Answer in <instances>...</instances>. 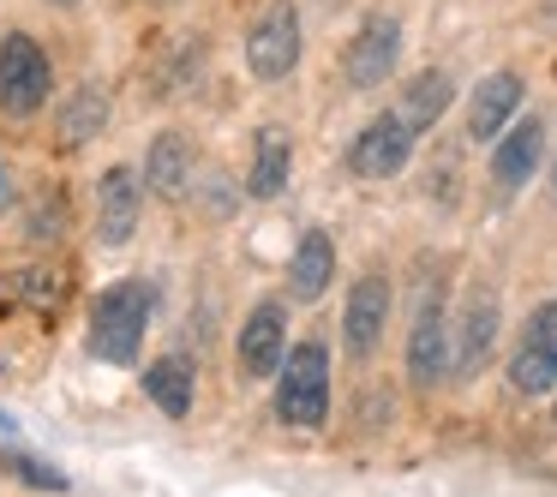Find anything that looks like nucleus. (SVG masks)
Listing matches in <instances>:
<instances>
[{"label":"nucleus","mask_w":557,"mask_h":497,"mask_svg":"<svg viewBox=\"0 0 557 497\" xmlns=\"http://www.w3.org/2000/svg\"><path fill=\"white\" fill-rule=\"evenodd\" d=\"M138 210H145V186L133 169H109L97 181V240L102 246H126L138 228Z\"/></svg>","instance_id":"9b49d317"},{"label":"nucleus","mask_w":557,"mask_h":497,"mask_svg":"<svg viewBox=\"0 0 557 497\" xmlns=\"http://www.w3.org/2000/svg\"><path fill=\"white\" fill-rule=\"evenodd\" d=\"M330 276H336V246H330L324 228H306L300 246H294V258H288V294L312 306V300H324Z\"/></svg>","instance_id":"2eb2a0df"},{"label":"nucleus","mask_w":557,"mask_h":497,"mask_svg":"<svg viewBox=\"0 0 557 497\" xmlns=\"http://www.w3.org/2000/svg\"><path fill=\"white\" fill-rule=\"evenodd\" d=\"M521 73H492L480 90L468 97V138L473 145H497V138L509 133V121H516L521 109Z\"/></svg>","instance_id":"f8f14e48"},{"label":"nucleus","mask_w":557,"mask_h":497,"mask_svg":"<svg viewBox=\"0 0 557 497\" xmlns=\"http://www.w3.org/2000/svg\"><path fill=\"white\" fill-rule=\"evenodd\" d=\"M497 341V294H468L456 318V372H480Z\"/></svg>","instance_id":"dca6fc26"},{"label":"nucleus","mask_w":557,"mask_h":497,"mask_svg":"<svg viewBox=\"0 0 557 497\" xmlns=\"http://www.w3.org/2000/svg\"><path fill=\"white\" fill-rule=\"evenodd\" d=\"M0 204H13V169L0 162Z\"/></svg>","instance_id":"5701e85b"},{"label":"nucleus","mask_w":557,"mask_h":497,"mask_svg":"<svg viewBox=\"0 0 557 497\" xmlns=\"http://www.w3.org/2000/svg\"><path fill=\"white\" fill-rule=\"evenodd\" d=\"M61 222H66V216H61V204H49V210H30V228H25V234H30L37 246H42V240H61Z\"/></svg>","instance_id":"4be33fe9"},{"label":"nucleus","mask_w":557,"mask_h":497,"mask_svg":"<svg viewBox=\"0 0 557 497\" xmlns=\"http://www.w3.org/2000/svg\"><path fill=\"white\" fill-rule=\"evenodd\" d=\"M540 162H545V121L528 114V121H516L492 145V181L504 186V192H516V186H528L533 174H540Z\"/></svg>","instance_id":"ddd939ff"},{"label":"nucleus","mask_w":557,"mask_h":497,"mask_svg":"<svg viewBox=\"0 0 557 497\" xmlns=\"http://www.w3.org/2000/svg\"><path fill=\"white\" fill-rule=\"evenodd\" d=\"M552 420H557V413H552Z\"/></svg>","instance_id":"393cba45"},{"label":"nucleus","mask_w":557,"mask_h":497,"mask_svg":"<svg viewBox=\"0 0 557 497\" xmlns=\"http://www.w3.org/2000/svg\"><path fill=\"white\" fill-rule=\"evenodd\" d=\"M246 66L264 85H276V78H288L300 66V13H294L288 0H270L264 13L252 18V30H246Z\"/></svg>","instance_id":"20e7f679"},{"label":"nucleus","mask_w":557,"mask_h":497,"mask_svg":"<svg viewBox=\"0 0 557 497\" xmlns=\"http://www.w3.org/2000/svg\"><path fill=\"white\" fill-rule=\"evenodd\" d=\"M234 360H240V377H270L288 360V306L282 300H258L240 324V341H234Z\"/></svg>","instance_id":"423d86ee"},{"label":"nucleus","mask_w":557,"mask_h":497,"mask_svg":"<svg viewBox=\"0 0 557 497\" xmlns=\"http://www.w3.org/2000/svg\"><path fill=\"white\" fill-rule=\"evenodd\" d=\"M49 85H54V66L42 54V42L25 37V30H7L0 37V114L30 121L49 102Z\"/></svg>","instance_id":"7ed1b4c3"},{"label":"nucleus","mask_w":557,"mask_h":497,"mask_svg":"<svg viewBox=\"0 0 557 497\" xmlns=\"http://www.w3.org/2000/svg\"><path fill=\"white\" fill-rule=\"evenodd\" d=\"M49 7H78V0H49Z\"/></svg>","instance_id":"b1692460"},{"label":"nucleus","mask_w":557,"mask_h":497,"mask_svg":"<svg viewBox=\"0 0 557 497\" xmlns=\"http://www.w3.org/2000/svg\"><path fill=\"white\" fill-rule=\"evenodd\" d=\"M401 61V25L389 13H372L360 25V37L348 42V61H342V73H348L354 90H377L389 73H396Z\"/></svg>","instance_id":"6e6552de"},{"label":"nucleus","mask_w":557,"mask_h":497,"mask_svg":"<svg viewBox=\"0 0 557 497\" xmlns=\"http://www.w3.org/2000/svg\"><path fill=\"white\" fill-rule=\"evenodd\" d=\"M449 97H456V90H449V73H420L408 85V97H401V121H408L413 133H425V126H437V114L449 109Z\"/></svg>","instance_id":"aec40b11"},{"label":"nucleus","mask_w":557,"mask_h":497,"mask_svg":"<svg viewBox=\"0 0 557 497\" xmlns=\"http://www.w3.org/2000/svg\"><path fill=\"white\" fill-rule=\"evenodd\" d=\"M509 384H516L521 396H545V389L557 384V300H545L540 312L528 318L521 348H516V360H509Z\"/></svg>","instance_id":"0eeeda50"},{"label":"nucleus","mask_w":557,"mask_h":497,"mask_svg":"<svg viewBox=\"0 0 557 497\" xmlns=\"http://www.w3.org/2000/svg\"><path fill=\"white\" fill-rule=\"evenodd\" d=\"M294 174V145L282 126H264L252 145V169H246V192L252 198H282V186H288Z\"/></svg>","instance_id":"f3484780"},{"label":"nucleus","mask_w":557,"mask_h":497,"mask_svg":"<svg viewBox=\"0 0 557 497\" xmlns=\"http://www.w3.org/2000/svg\"><path fill=\"white\" fill-rule=\"evenodd\" d=\"M145 330H150V288L145 282H114V288L97 294V306H90V353L97 360L138 365Z\"/></svg>","instance_id":"f257e3e1"},{"label":"nucleus","mask_w":557,"mask_h":497,"mask_svg":"<svg viewBox=\"0 0 557 497\" xmlns=\"http://www.w3.org/2000/svg\"><path fill=\"white\" fill-rule=\"evenodd\" d=\"M276 413L288 425H300V432L330 420V353L318 341L288 348V360L276 372Z\"/></svg>","instance_id":"f03ea898"},{"label":"nucleus","mask_w":557,"mask_h":497,"mask_svg":"<svg viewBox=\"0 0 557 497\" xmlns=\"http://www.w3.org/2000/svg\"><path fill=\"white\" fill-rule=\"evenodd\" d=\"M145 396L157 401L169 420H186V413H193V396H198L193 365H186L181 353H162V360H150V365H145Z\"/></svg>","instance_id":"a211bd4d"},{"label":"nucleus","mask_w":557,"mask_h":497,"mask_svg":"<svg viewBox=\"0 0 557 497\" xmlns=\"http://www.w3.org/2000/svg\"><path fill=\"white\" fill-rule=\"evenodd\" d=\"M0 468L13 473V480H25V485H42V492H66V473L49 468V461H37V456H18V449H7V456H0Z\"/></svg>","instance_id":"412c9836"},{"label":"nucleus","mask_w":557,"mask_h":497,"mask_svg":"<svg viewBox=\"0 0 557 497\" xmlns=\"http://www.w3.org/2000/svg\"><path fill=\"white\" fill-rule=\"evenodd\" d=\"M193 169H198V157L186 133H157V145L145 150V186L157 198H181L193 186Z\"/></svg>","instance_id":"4468645a"},{"label":"nucleus","mask_w":557,"mask_h":497,"mask_svg":"<svg viewBox=\"0 0 557 497\" xmlns=\"http://www.w3.org/2000/svg\"><path fill=\"white\" fill-rule=\"evenodd\" d=\"M109 126V90L102 85H78L73 102L61 109V145H90Z\"/></svg>","instance_id":"6ab92c4d"},{"label":"nucleus","mask_w":557,"mask_h":497,"mask_svg":"<svg viewBox=\"0 0 557 497\" xmlns=\"http://www.w3.org/2000/svg\"><path fill=\"white\" fill-rule=\"evenodd\" d=\"M413 138L420 133L401 121V109L377 114V121H366L360 138L348 145V169L360 174V181H396V174L408 169V157H413Z\"/></svg>","instance_id":"39448f33"},{"label":"nucleus","mask_w":557,"mask_h":497,"mask_svg":"<svg viewBox=\"0 0 557 497\" xmlns=\"http://www.w3.org/2000/svg\"><path fill=\"white\" fill-rule=\"evenodd\" d=\"M449 318H444V306H437V294L420 306V318H413V330H408V377L420 389H432V384H444V372H449Z\"/></svg>","instance_id":"1a4fd4ad"},{"label":"nucleus","mask_w":557,"mask_h":497,"mask_svg":"<svg viewBox=\"0 0 557 497\" xmlns=\"http://www.w3.org/2000/svg\"><path fill=\"white\" fill-rule=\"evenodd\" d=\"M384 324H389V282L384 276H360L348 288V312H342V341H348L354 360L384 341Z\"/></svg>","instance_id":"9d476101"}]
</instances>
